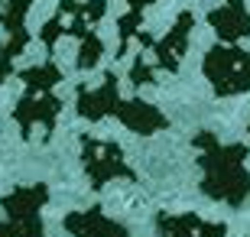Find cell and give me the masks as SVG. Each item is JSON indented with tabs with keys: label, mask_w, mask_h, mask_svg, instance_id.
Returning a JSON list of instances; mask_svg holds the SVG:
<instances>
[{
	"label": "cell",
	"mask_w": 250,
	"mask_h": 237,
	"mask_svg": "<svg viewBox=\"0 0 250 237\" xmlns=\"http://www.w3.org/2000/svg\"><path fill=\"white\" fill-rule=\"evenodd\" d=\"M46 201V189H17L3 198L7 221L0 224V237H42L39 205Z\"/></svg>",
	"instance_id": "1"
}]
</instances>
